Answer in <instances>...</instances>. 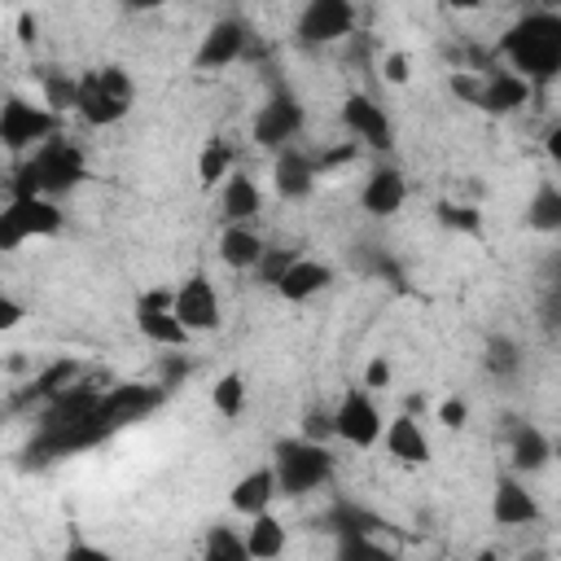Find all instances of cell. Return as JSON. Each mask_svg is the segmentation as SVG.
I'll use <instances>...</instances> for the list:
<instances>
[{
	"mask_svg": "<svg viewBox=\"0 0 561 561\" xmlns=\"http://www.w3.org/2000/svg\"><path fill=\"white\" fill-rule=\"evenodd\" d=\"M206 557H210V561H241V557H245V543H241V535H232L228 526H215V530L206 535Z\"/></svg>",
	"mask_w": 561,
	"mask_h": 561,
	"instance_id": "4dcf8cb0",
	"label": "cell"
},
{
	"mask_svg": "<svg viewBox=\"0 0 561 561\" xmlns=\"http://www.w3.org/2000/svg\"><path fill=\"white\" fill-rule=\"evenodd\" d=\"M329 416H333V438L346 443V447H355V451L377 447L381 425H386V416H381L373 390H364V386H351V390L337 399V408H333Z\"/></svg>",
	"mask_w": 561,
	"mask_h": 561,
	"instance_id": "ba28073f",
	"label": "cell"
},
{
	"mask_svg": "<svg viewBox=\"0 0 561 561\" xmlns=\"http://www.w3.org/2000/svg\"><path fill=\"white\" fill-rule=\"evenodd\" d=\"M316 180H320V167H316V153L311 149H302L298 140H289V145L276 149V162H272V188H276V197L302 202L316 188Z\"/></svg>",
	"mask_w": 561,
	"mask_h": 561,
	"instance_id": "e0dca14e",
	"label": "cell"
},
{
	"mask_svg": "<svg viewBox=\"0 0 561 561\" xmlns=\"http://www.w3.org/2000/svg\"><path fill=\"white\" fill-rule=\"evenodd\" d=\"M337 280V272L324 263V259H307V254H294L289 263H285V272L276 276V298L280 302H289V307H302V302H311V298H320L329 285Z\"/></svg>",
	"mask_w": 561,
	"mask_h": 561,
	"instance_id": "9a60e30c",
	"label": "cell"
},
{
	"mask_svg": "<svg viewBox=\"0 0 561 561\" xmlns=\"http://www.w3.org/2000/svg\"><path fill=\"white\" fill-rule=\"evenodd\" d=\"M530 83L522 79V75H513V70H491V75H482V88H478V110H486V114H513V110H522L526 101H530Z\"/></svg>",
	"mask_w": 561,
	"mask_h": 561,
	"instance_id": "ffe728a7",
	"label": "cell"
},
{
	"mask_svg": "<svg viewBox=\"0 0 561 561\" xmlns=\"http://www.w3.org/2000/svg\"><path fill=\"white\" fill-rule=\"evenodd\" d=\"M539 517H543V504L535 500V491L517 473H500L491 491V522L504 530H517V526H535Z\"/></svg>",
	"mask_w": 561,
	"mask_h": 561,
	"instance_id": "ac0fdd59",
	"label": "cell"
},
{
	"mask_svg": "<svg viewBox=\"0 0 561 561\" xmlns=\"http://www.w3.org/2000/svg\"><path fill=\"white\" fill-rule=\"evenodd\" d=\"M245 522H250L245 535H241L245 557H254V561H272V557H280V552L289 548V530H285V522H280L272 508H263V513H254V517H245Z\"/></svg>",
	"mask_w": 561,
	"mask_h": 561,
	"instance_id": "cb8c5ba5",
	"label": "cell"
},
{
	"mask_svg": "<svg viewBox=\"0 0 561 561\" xmlns=\"http://www.w3.org/2000/svg\"><path fill=\"white\" fill-rule=\"evenodd\" d=\"M302 123H307V110H302L289 92H276V96H267V101L254 110V118H250V140H254L259 149H272V153H276L280 145L298 140Z\"/></svg>",
	"mask_w": 561,
	"mask_h": 561,
	"instance_id": "30bf717a",
	"label": "cell"
},
{
	"mask_svg": "<svg viewBox=\"0 0 561 561\" xmlns=\"http://www.w3.org/2000/svg\"><path fill=\"white\" fill-rule=\"evenodd\" d=\"M500 57L508 61L513 75H522L530 88L552 83L561 75V13L535 9L522 13L504 35H500Z\"/></svg>",
	"mask_w": 561,
	"mask_h": 561,
	"instance_id": "6da1fadb",
	"label": "cell"
},
{
	"mask_svg": "<svg viewBox=\"0 0 561 561\" xmlns=\"http://www.w3.org/2000/svg\"><path fill=\"white\" fill-rule=\"evenodd\" d=\"M53 131H61V123H57V114L44 101H31L22 92H9L0 101V145L9 153H31Z\"/></svg>",
	"mask_w": 561,
	"mask_h": 561,
	"instance_id": "8992f818",
	"label": "cell"
},
{
	"mask_svg": "<svg viewBox=\"0 0 561 561\" xmlns=\"http://www.w3.org/2000/svg\"><path fill=\"white\" fill-rule=\"evenodd\" d=\"M364 390H373V394H381L386 386H394V364L386 359V355H373L368 364H364V381H359Z\"/></svg>",
	"mask_w": 561,
	"mask_h": 561,
	"instance_id": "d6a6232c",
	"label": "cell"
},
{
	"mask_svg": "<svg viewBox=\"0 0 561 561\" xmlns=\"http://www.w3.org/2000/svg\"><path fill=\"white\" fill-rule=\"evenodd\" d=\"M136 329H140L145 342L167 346V351H184L193 342V333L171 311V289H145L136 298Z\"/></svg>",
	"mask_w": 561,
	"mask_h": 561,
	"instance_id": "8fae6325",
	"label": "cell"
},
{
	"mask_svg": "<svg viewBox=\"0 0 561 561\" xmlns=\"http://www.w3.org/2000/svg\"><path fill=\"white\" fill-rule=\"evenodd\" d=\"M302 438L329 443V438H333V416H329L324 408H311V412H302Z\"/></svg>",
	"mask_w": 561,
	"mask_h": 561,
	"instance_id": "d590c367",
	"label": "cell"
},
{
	"mask_svg": "<svg viewBox=\"0 0 561 561\" xmlns=\"http://www.w3.org/2000/svg\"><path fill=\"white\" fill-rule=\"evenodd\" d=\"M434 219L447 232H469V237L482 228V210L478 206H465V202H434Z\"/></svg>",
	"mask_w": 561,
	"mask_h": 561,
	"instance_id": "f546056e",
	"label": "cell"
},
{
	"mask_svg": "<svg viewBox=\"0 0 561 561\" xmlns=\"http://www.w3.org/2000/svg\"><path fill=\"white\" fill-rule=\"evenodd\" d=\"M245 39H250V31H245L237 18L210 22V26L202 31L197 48H193V70H224V66L241 61V57H245Z\"/></svg>",
	"mask_w": 561,
	"mask_h": 561,
	"instance_id": "2e32d148",
	"label": "cell"
},
{
	"mask_svg": "<svg viewBox=\"0 0 561 561\" xmlns=\"http://www.w3.org/2000/svg\"><path fill=\"white\" fill-rule=\"evenodd\" d=\"M219 210L228 224H250L263 210V188L254 184V175L228 171V180L219 184Z\"/></svg>",
	"mask_w": 561,
	"mask_h": 561,
	"instance_id": "7402d4cb",
	"label": "cell"
},
{
	"mask_svg": "<svg viewBox=\"0 0 561 561\" xmlns=\"http://www.w3.org/2000/svg\"><path fill=\"white\" fill-rule=\"evenodd\" d=\"M228 171H237L232 167V145L224 136H210L202 145V153H197V184L202 188H219L228 180Z\"/></svg>",
	"mask_w": 561,
	"mask_h": 561,
	"instance_id": "83f0119b",
	"label": "cell"
},
{
	"mask_svg": "<svg viewBox=\"0 0 561 561\" xmlns=\"http://www.w3.org/2000/svg\"><path fill=\"white\" fill-rule=\"evenodd\" d=\"M526 228L535 232H557L561 228V188L557 180H539L530 202H526Z\"/></svg>",
	"mask_w": 561,
	"mask_h": 561,
	"instance_id": "4316f807",
	"label": "cell"
},
{
	"mask_svg": "<svg viewBox=\"0 0 561 561\" xmlns=\"http://www.w3.org/2000/svg\"><path fill=\"white\" fill-rule=\"evenodd\" d=\"M22 320H26V307L13 294H0V333H13Z\"/></svg>",
	"mask_w": 561,
	"mask_h": 561,
	"instance_id": "74e56055",
	"label": "cell"
},
{
	"mask_svg": "<svg viewBox=\"0 0 561 561\" xmlns=\"http://www.w3.org/2000/svg\"><path fill=\"white\" fill-rule=\"evenodd\" d=\"M377 443H381L386 456H390L394 465H403V469H425V465L434 460V438H430L425 421L412 416V412L390 416V421L381 425V438H377Z\"/></svg>",
	"mask_w": 561,
	"mask_h": 561,
	"instance_id": "7c38bea8",
	"label": "cell"
},
{
	"mask_svg": "<svg viewBox=\"0 0 561 561\" xmlns=\"http://www.w3.org/2000/svg\"><path fill=\"white\" fill-rule=\"evenodd\" d=\"M171 311L175 320L197 337V333H215L224 329V298L215 289V280L206 272H188L175 289H171Z\"/></svg>",
	"mask_w": 561,
	"mask_h": 561,
	"instance_id": "52a82bcc",
	"label": "cell"
},
{
	"mask_svg": "<svg viewBox=\"0 0 561 561\" xmlns=\"http://www.w3.org/2000/svg\"><path fill=\"white\" fill-rule=\"evenodd\" d=\"M136 105V83L127 75V66L110 61V66H92L83 75H75V114L88 127H118Z\"/></svg>",
	"mask_w": 561,
	"mask_h": 561,
	"instance_id": "3957f363",
	"label": "cell"
},
{
	"mask_svg": "<svg viewBox=\"0 0 561 561\" xmlns=\"http://www.w3.org/2000/svg\"><path fill=\"white\" fill-rule=\"evenodd\" d=\"M250 403V386H245V373L241 368H228L210 381V408L224 416V421H237Z\"/></svg>",
	"mask_w": 561,
	"mask_h": 561,
	"instance_id": "484cf974",
	"label": "cell"
},
{
	"mask_svg": "<svg viewBox=\"0 0 561 561\" xmlns=\"http://www.w3.org/2000/svg\"><path fill=\"white\" fill-rule=\"evenodd\" d=\"M425 408H430L425 394H408V399H403V412H412V416H425Z\"/></svg>",
	"mask_w": 561,
	"mask_h": 561,
	"instance_id": "b9f144b4",
	"label": "cell"
},
{
	"mask_svg": "<svg viewBox=\"0 0 561 561\" xmlns=\"http://www.w3.org/2000/svg\"><path fill=\"white\" fill-rule=\"evenodd\" d=\"M289 259H294V254H289V250H272V245H267V250H263V259H259V267H254V272H263V280H267V285H276V276H280V272H285V263H289Z\"/></svg>",
	"mask_w": 561,
	"mask_h": 561,
	"instance_id": "8d00e7d4",
	"label": "cell"
},
{
	"mask_svg": "<svg viewBox=\"0 0 561 561\" xmlns=\"http://www.w3.org/2000/svg\"><path fill=\"white\" fill-rule=\"evenodd\" d=\"M381 79H386L390 88H403V83L412 79V61H408V53L390 48V53L381 57Z\"/></svg>",
	"mask_w": 561,
	"mask_h": 561,
	"instance_id": "e575fe53",
	"label": "cell"
},
{
	"mask_svg": "<svg viewBox=\"0 0 561 561\" xmlns=\"http://www.w3.org/2000/svg\"><path fill=\"white\" fill-rule=\"evenodd\" d=\"M355 31V0H302L294 35L302 48H324L342 44Z\"/></svg>",
	"mask_w": 561,
	"mask_h": 561,
	"instance_id": "9c48e42d",
	"label": "cell"
},
{
	"mask_svg": "<svg viewBox=\"0 0 561 561\" xmlns=\"http://www.w3.org/2000/svg\"><path fill=\"white\" fill-rule=\"evenodd\" d=\"M88 180V158L83 149L66 136V131H53L48 140H39L18 175H13V193H44V197H61V193H75L79 184Z\"/></svg>",
	"mask_w": 561,
	"mask_h": 561,
	"instance_id": "7a4b0ae2",
	"label": "cell"
},
{
	"mask_svg": "<svg viewBox=\"0 0 561 561\" xmlns=\"http://www.w3.org/2000/svg\"><path fill=\"white\" fill-rule=\"evenodd\" d=\"M403 206H408V180H403V171L390 167V162L373 167L364 175V184H359V210L373 215V219H394Z\"/></svg>",
	"mask_w": 561,
	"mask_h": 561,
	"instance_id": "d6986e66",
	"label": "cell"
},
{
	"mask_svg": "<svg viewBox=\"0 0 561 561\" xmlns=\"http://www.w3.org/2000/svg\"><path fill=\"white\" fill-rule=\"evenodd\" d=\"M35 35H39V22H35V13L26 9V13L18 18V39H22V44H35Z\"/></svg>",
	"mask_w": 561,
	"mask_h": 561,
	"instance_id": "ab89813d",
	"label": "cell"
},
{
	"mask_svg": "<svg viewBox=\"0 0 561 561\" xmlns=\"http://www.w3.org/2000/svg\"><path fill=\"white\" fill-rule=\"evenodd\" d=\"M272 473H276V495L285 500H302L311 491H320L329 478H333V451L329 443H316V438H280L272 447Z\"/></svg>",
	"mask_w": 561,
	"mask_h": 561,
	"instance_id": "277c9868",
	"label": "cell"
},
{
	"mask_svg": "<svg viewBox=\"0 0 561 561\" xmlns=\"http://www.w3.org/2000/svg\"><path fill=\"white\" fill-rule=\"evenodd\" d=\"M482 368H486L491 377H500V381L517 377V368H522V346H517L508 333H491L486 346H482Z\"/></svg>",
	"mask_w": 561,
	"mask_h": 561,
	"instance_id": "f1b7e54d",
	"label": "cell"
},
{
	"mask_svg": "<svg viewBox=\"0 0 561 561\" xmlns=\"http://www.w3.org/2000/svg\"><path fill=\"white\" fill-rule=\"evenodd\" d=\"M337 118H342V127H346L355 140H364L368 149H390V145H394V123H390L386 105L373 101L368 92H351V96H342Z\"/></svg>",
	"mask_w": 561,
	"mask_h": 561,
	"instance_id": "4fadbf2b",
	"label": "cell"
},
{
	"mask_svg": "<svg viewBox=\"0 0 561 561\" xmlns=\"http://www.w3.org/2000/svg\"><path fill=\"white\" fill-rule=\"evenodd\" d=\"M478 88H482V75H465V70H456V75H451V92H456L460 101H469V105H473V101H478Z\"/></svg>",
	"mask_w": 561,
	"mask_h": 561,
	"instance_id": "f35d334b",
	"label": "cell"
},
{
	"mask_svg": "<svg viewBox=\"0 0 561 561\" xmlns=\"http://www.w3.org/2000/svg\"><path fill=\"white\" fill-rule=\"evenodd\" d=\"M153 408H162V386H140V381L110 386V390H101V399H96V412H101L105 430H123V425L149 416Z\"/></svg>",
	"mask_w": 561,
	"mask_h": 561,
	"instance_id": "5bb4252c",
	"label": "cell"
},
{
	"mask_svg": "<svg viewBox=\"0 0 561 561\" xmlns=\"http://www.w3.org/2000/svg\"><path fill=\"white\" fill-rule=\"evenodd\" d=\"M61 228H66V210L57 206V197L9 193V202L0 206V254L22 250L26 241H48Z\"/></svg>",
	"mask_w": 561,
	"mask_h": 561,
	"instance_id": "5b68a950",
	"label": "cell"
},
{
	"mask_svg": "<svg viewBox=\"0 0 561 561\" xmlns=\"http://www.w3.org/2000/svg\"><path fill=\"white\" fill-rule=\"evenodd\" d=\"M44 105L53 110V114H61V110H70L75 105V75H44Z\"/></svg>",
	"mask_w": 561,
	"mask_h": 561,
	"instance_id": "1f68e13d",
	"label": "cell"
},
{
	"mask_svg": "<svg viewBox=\"0 0 561 561\" xmlns=\"http://www.w3.org/2000/svg\"><path fill=\"white\" fill-rule=\"evenodd\" d=\"M123 4H127L131 13H149V9H162L167 0H123Z\"/></svg>",
	"mask_w": 561,
	"mask_h": 561,
	"instance_id": "7bdbcfd3",
	"label": "cell"
},
{
	"mask_svg": "<svg viewBox=\"0 0 561 561\" xmlns=\"http://www.w3.org/2000/svg\"><path fill=\"white\" fill-rule=\"evenodd\" d=\"M434 421H438L443 430H465V425H469V403H465L460 394H447V399L434 408Z\"/></svg>",
	"mask_w": 561,
	"mask_h": 561,
	"instance_id": "836d02e7",
	"label": "cell"
},
{
	"mask_svg": "<svg viewBox=\"0 0 561 561\" xmlns=\"http://www.w3.org/2000/svg\"><path fill=\"white\" fill-rule=\"evenodd\" d=\"M263 250H267V241L250 224H228L219 232V263L232 267V272H254L259 259H263Z\"/></svg>",
	"mask_w": 561,
	"mask_h": 561,
	"instance_id": "603a6c76",
	"label": "cell"
},
{
	"mask_svg": "<svg viewBox=\"0 0 561 561\" xmlns=\"http://www.w3.org/2000/svg\"><path fill=\"white\" fill-rule=\"evenodd\" d=\"M486 0H443V9H451V13H478Z\"/></svg>",
	"mask_w": 561,
	"mask_h": 561,
	"instance_id": "60d3db41",
	"label": "cell"
},
{
	"mask_svg": "<svg viewBox=\"0 0 561 561\" xmlns=\"http://www.w3.org/2000/svg\"><path fill=\"white\" fill-rule=\"evenodd\" d=\"M552 460V438L539 425H517L513 443H508V465L513 473H539Z\"/></svg>",
	"mask_w": 561,
	"mask_h": 561,
	"instance_id": "d4e9b609",
	"label": "cell"
},
{
	"mask_svg": "<svg viewBox=\"0 0 561 561\" xmlns=\"http://www.w3.org/2000/svg\"><path fill=\"white\" fill-rule=\"evenodd\" d=\"M272 500H276V473H272V465H254V469H245L228 486V508L237 517H254V513L272 508Z\"/></svg>",
	"mask_w": 561,
	"mask_h": 561,
	"instance_id": "44dd1931",
	"label": "cell"
}]
</instances>
